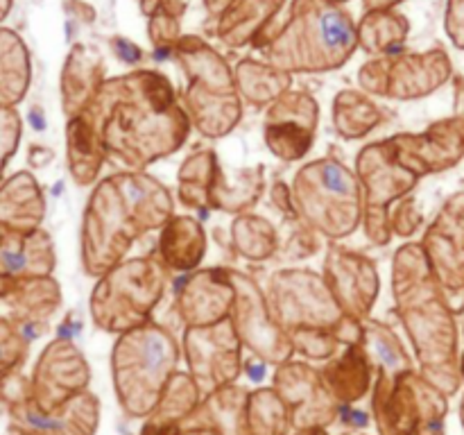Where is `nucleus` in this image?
Wrapping results in <instances>:
<instances>
[{
    "label": "nucleus",
    "mask_w": 464,
    "mask_h": 435,
    "mask_svg": "<svg viewBox=\"0 0 464 435\" xmlns=\"http://www.w3.org/2000/svg\"><path fill=\"white\" fill-rule=\"evenodd\" d=\"M188 3L190 0H140V12H143L145 16H152V14L161 7L166 9V12H170L172 16L181 18L186 14V9H188Z\"/></svg>",
    "instance_id": "nucleus-50"
},
{
    "label": "nucleus",
    "mask_w": 464,
    "mask_h": 435,
    "mask_svg": "<svg viewBox=\"0 0 464 435\" xmlns=\"http://www.w3.org/2000/svg\"><path fill=\"white\" fill-rule=\"evenodd\" d=\"M148 36L157 53H172L177 41L181 39V18L159 7L152 16H148Z\"/></svg>",
    "instance_id": "nucleus-45"
},
{
    "label": "nucleus",
    "mask_w": 464,
    "mask_h": 435,
    "mask_svg": "<svg viewBox=\"0 0 464 435\" xmlns=\"http://www.w3.org/2000/svg\"><path fill=\"white\" fill-rule=\"evenodd\" d=\"M266 297L272 317L285 334L297 329H334L343 344L362 340V320L344 315L322 272L281 267L272 272Z\"/></svg>",
    "instance_id": "nucleus-7"
},
{
    "label": "nucleus",
    "mask_w": 464,
    "mask_h": 435,
    "mask_svg": "<svg viewBox=\"0 0 464 435\" xmlns=\"http://www.w3.org/2000/svg\"><path fill=\"white\" fill-rule=\"evenodd\" d=\"M222 166L216 150H198L184 159L177 172L179 181V202L195 211L211 208V193Z\"/></svg>",
    "instance_id": "nucleus-34"
},
{
    "label": "nucleus",
    "mask_w": 464,
    "mask_h": 435,
    "mask_svg": "<svg viewBox=\"0 0 464 435\" xmlns=\"http://www.w3.org/2000/svg\"><path fill=\"white\" fill-rule=\"evenodd\" d=\"M263 36L254 45L290 75L338 71L358 50V23L334 0H293L284 25Z\"/></svg>",
    "instance_id": "nucleus-3"
},
{
    "label": "nucleus",
    "mask_w": 464,
    "mask_h": 435,
    "mask_svg": "<svg viewBox=\"0 0 464 435\" xmlns=\"http://www.w3.org/2000/svg\"><path fill=\"white\" fill-rule=\"evenodd\" d=\"M411 23L397 9H376L362 14L358 23V48L370 57L397 53L406 44Z\"/></svg>",
    "instance_id": "nucleus-36"
},
{
    "label": "nucleus",
    "mask_w": 464,
    "mask_h": 435,
    "mask_svg": "<svg viewBox=\"0 0 464 435\" xmlns=\"http://www.w3.org/2000/svg\"><path fill=\"white\" fill-rule=\"evenodd\" d=\"M45 218V195L36 177L18 170L0 181V227L9 231H34Z\"/></svg>",
    "instance_id": "nucleus-26"
},
{
    "label": "nucleus",
    "mask_w": 464,
    "mask_h": 435,
    "mask_svg": "<svg viewBox=\"0 0 464 435\" xmlns=\"http://www.w3.org/2000/svg\"><path fill=\"white\" fill-rule=\"evenodd\" d=\"M390 225H392V234L399 238H408L415 234L421 227V213L417 211L415 198L406 195V198L397 199L390 208Z\"/></svg>",
    "instance_id": "nucleus-47"
},
{
    "label": "nucleus",
    "mask_w": 464,
    "mask_h": 435,
    "mask_svg": "<svg viewBox=\"0 0 464 435\" xmlns=\"http://www.w3.org/2000/svg\"><path fill=\"white\" fill-rule=\"evenodd\" d=\"M334 3H338V5H344V3H349V0H334Z\"/></svg>",
    "instance_id": "nucleus-54"
},
{
    "label": "nucleus",
    "mask_w": 464,
    "mask_h": 435,
    "mask_svg": "<svg viewBox=\"0 0 464 435\" xmlns=\"http://www.w3.org/2000/svg\"><path fill=\"white\" fill-rule=\"evenodd\" d=\"M202 3H204V9H207L208 16L218 18L227 7H229L231 3H234V0H202Z\"/></svg>",
    "instance_id": "nucleus-52"
},
{
    "label": "nucleus",
    "mask_w": 464,
    "mask_h": 435,
    "mask_svg": "<svg viewBox=\"0 0 464 435\" xmlns=\"http://www.w3.org/2000/svg\"><path fill=\"white\" fill-rule=\"evenodd\" d=\"M266 190V166L256 163L249 168H238L234 175L220 170L211 193V208L231 216L249 213L263 198Z\"/></svg>",
    "instance_id": "nucleus-30"
},
{
    "label": "nucleus",
    "mask_w": 464,
    "mask_h": 435,
    "mask_svg": "<svg viewBox=\"0 0 464 435\" xmlns=\"http://www.w3.org/2000/svg\"><path fill=\"white\" fill-rule=\"evenodd\" d=\"M179 98L190 125L207 139H225L243 121V98L238 91L216 93L198 86H186Z\"/></svg>",
    "instance_id": "nucleus-25"
},
{
    "label": "nucleus",
    "mask_w": 464,
    "mask_h": 435,
    "mask_svg": "<svg viewBox=\"0 0 464 435\" xmlns=\"http://www.w3.org/2000/svg\"><path fill=\"white\" fill-rule=\"evenodd\" d=\"M240 347L243 343L231 317L211 326H186L184 353L199 390L211 394L236 381L240 374Z\"/></svg>",
    "instance_id": "nucleus-12"
},
{
    "label": "nucleus",
    "mask_w": 464,
    "mask_h": 435,
    "mask_svg": "<svg viewBox=\"0 0 464 435\" xmlns=\"http://www.w3.org/2000/svg\"><path fill=\"white\" fill-rule=\"evenodd\" d=\"M370 356L361 343L347 344L338 358L322 372L326 390L338 401H356L370 388Z\"/></svg>",
    "instance_id": "nucleus-33"
},
{
    "label": "nucleus",
    "mask_w": 464,
    "mask_h": 435,
    "mask_svg": "<svg viewBox=\"0 0 464 435\" xmlns=\"http://www.w3.org/2000/svg\"><path fill=\"white\" fill-rule=\"evenodd\" d=\"M236 91L243 98V102L252 104L256 109H266L275 102L279 95L290 91L293 75L281 68L272 66L270 62H258V59H240L234 68Z\"/></svg>",
    "instance_id": "nucleus-31"
},
{
    "label": "nucleus",
    "mask_w": 464,
    "mask_h": 435,
    "mask_svg": "<svg viewBox=\"0 0 464 435\" xmlns=\"http://www.w3.org/2000/svg\"><path fill=\"white\" fill-rule=\"evenodd\" d=\"M236 288V302L231 308V322L236 326L240 343L263 362L281 365L295 352L290 335L272 317L267 297L256 281L245 272L227 267Z\"/></svg>",
    "instance_id": "nucleus-11"
},
{
    "label": "nucleus",
    "mask_w": 464,
    "mask_h": 435,
    "mask_svg": "<svg viewBox=\"0 0 464 435\" xmlns=\"http://www.w3.org/2000/svg\"><path fill=\"white\" fill-rule=\"evenodd\" d=\"M245 417L252 435H285L293 412L276 390H258L247 399Z\"/></svg>",
    "instance_id": "nucleus-39"
},
{
    "label": "nucleus",
    "mask_w": 464,
    "mask_h": 435,
    "mask_svg": "<svg viewBox=\"0 0 464 435\" xmlns=\"http://www.w3.org/2000/svg\"><path fill=\"white\" fill-rule=\"evenodd\" d=\"M392 297L415 344L424 376L444 392L456 390V320L447 290L430 270L421 243H406L392 258Z\"/></svg>",
    "instance_id": "nucleus-2"
},
{
    "label": "nucleus",
    "mask_w": 464,
    "mask_h": 435,
    "mask_svg": "<svg viewBox=\"0 0 464 435\" xmlns=\"http://www.w3.org/2000/svg\"><path fill=\"white\" fill-rule=\"evenodd\" d=\"M104 80H107V63L98 50L84 44H75L68 50L59 77V95H62V111L66 121L80 116L93 102Z\"/></svg>",
    "instance_id": "nucleus-21"
},
{
    "label": "nucleus",
    "mask_w": 464,
    "mask_h": 435,
    "mask_svg": "<svg viewBox=\"0 0 464 435\" xmlns=\"http://www.w3.org/2000/svg\"><path fill=\"white\" fill-rule=\"evenodd\" d=\"M172 54L184 71L188 86L216 91V93H234L236 91L234 68L202 36L181 34Z\"/></svg>",
    "instance_id": "nucleus-24"
},
{
    "label": "nucleus",
    "mask_w": 464,
    "mask_h": 435,
    "mask_svg": "<svg viewBox=\"0 0 464 435\" xmlns=\"http://www.w3.org/2000/svg\"><path fill=\"white\" fill-rule=\"evenodd\" d=\"M0 229H3V227H0Z\"/></svg>",
    "instance_id": "nucleus-55"
},
{
    "label": "nucleus",
    "mask_w": 464,
    "mask_h": 435,
    "mask_svg": "<svg viewBox=\"0 0 464 435\" xmlns=\"http://www.w3.org/2000/svg\"><path fill=\"white\" fill-rule=\"evenodd\" d=\"M447 32L458 48H464V0H449Z\"/></svg>",
    "instance_id": "nucleus-48"
},
{
    "label": "nucleus",
    "mask_w": 464,
    "mask_h": 435,
    "mask_svg": "<svg viewBox=\"0 0 464 435\" xmlns=\"http://www.w3.org/2000/svg\"><path fill=\"white\" fill-rule=\"evenodd\" d=\"M127 208L134 216L140 231H159L172 216H175V199L168 186H163L157 177L145 170H122L113 175Z\"/></svg>",
    "instance_id": "nucleus-23"
},
{
    "label": "nucleus",
    "mask_w": 464,
    "mask_h": 435,
    "mask_svg": "<svg viewBox=\"0 0 464 435\" xmlns=\"http://www.w3.org/2000/svg\"><path fill=\"white\" fill-rule=\"evenodd\" d=\"M139 3H140V0H139Z\"/></svg>",
    "instance_id": "nucleus-56"
},
{
    "label": "nucleus",
    "mask_w": 464,
    "mask_h": 435,
    "mask_svg": "<svg viewBox=\"0 0 464 435\" xmlns=\"http://www.w3.org/2000/svg\"><path fill=\"white\" fill-rule=\"evenodd\" d=\"M356 175L362 186L365 213H362V231L376 247H385L392 240L390 208L397 199L406 198L417 188L421 177L403 166L394 154L390 139L367 143L356 154Z\"/></svg>",
    "instance_id": "nucleus-9"
},
{
    "label": "nucleus",
    "mask_w": 464,
    "mask_h": 435,
    "mask_svg": "<svg viewBox=\"0 0 464 435\" xmlns=\"http://www.w3.org/2000/svg\"><path fill=\"white\" fill-rule=\"evenodd\" d=\"M204 254H207V231L198 218L172 216L159 229L154 256L161 261L168 272L198 270Z\"/></svg>",
    "instance_id": "nucleus-27"
},
{
    "label": "nucleus",
    "mask_w": 464,
    "mask_h": 435,
    "mask_svg": "<svg viewBox=\"0 0 464 435\" xmlns=\"http://www.w3.org/2000/svg\"><path fill=\"white\" fill-rule=\"evenodd\" d=\"M179 358L175 335L150 320L118 335L113 344V379L118 399L131 417L154 411L159 397L172 379Z\"/></svg>",
    "instance_id": "nucleus-5"
},
{
    "label": "nucleus",
    "mask_w": 464,
    "mask_h": 435,
    "mask_svg": "<svg viewBox=\"0 0 464 435\" xmlns=\"http://www.w3.org/2000/svg\"><path fill=\"white\" fill-rule=\"evenodd\" d=\"M143 236L113 175L95 181L82 218V267L89 276H102L122 263Z\"/></svg>",
    "instance_id": "nucleus-8"
},
{
    "label": "nucleus",
    "mask_w": 464,
    "mask_h": 435,
    "mask_svg": "<svg viewBox=\"0 0 464 435\" xmlns=\"http://www.w3.org/2000/svg\"><path fill=\"white\" fill-rule=\"evenodd\" d=\"M14 417L36 435H91L98 421V401L80 392L53 411H41L30 399L14 408Z\"/></svg>",
    "instance_id": "nucleus-22"
},
{
    "label": "nucleus",
    "mask_w": 464,
    "mask_h": 435,
    "mask_svg": "<svg viewBox=\"0 0 464 435\" xmlns=\"http://www.w3.org/2000/svg\"><path fill=\"white\" fill-rule=\"evenodd\" d=\"M263 139L267 150L285 163L302 161L315 143V131L288 122H263Z\"/></svg>",
    "instance_id": "nucleus-42"
},
{
    "label": "nucleus",
    "mask_w": 464,
    "mask_h": 435,
    "mask_svg": "<svg viewBox=\"0 0 464 435\" xmlns=\"http://www.w3.org/2000/svg\"><path fill=\"white\" fill-rule=\"evenodd\" d=\"M403 0H362V12H376V9H394Z\"/></svg>",
    "instance_id": "nucleus-51"
},
{
    "label": "nucleus",
    "mask_w": 464,
    "mask_h": 435,
    "mask_svg": "<svg viewBox=\"0 0 464 435\" xmlns=\"http://www.w3.org/2000/svg\"><path fill=\"white\" fill-rule=\"evenodd\" d=\"M27 356L25 331L9 317H0V374L21 365Z\"/></svg>",
    "instance_id": "nucleus-44"
},
{
    "label": "nucleus",
    "mask_w": 464,
    "mask_h": 435,
    "mask_svg": "<svg viewBox=\"0 0 464 435\" xmlns=\"http://www.w3.org/2000/svg\"><path fill=\"white\" fill-rule=\"evenodd\" d=\"M421 249L447 293L464 290V193L449 198L440 208L421 238Z\"/></svg>",
    "instance_id": "nucleus-16"
},
{
    "label": "nucleus",
    "mask_w": 464,
    "mask_h": 435,
    "mask_svg": "<svg viewBox=\"0 0 464 435\" xmlns=\"http://www.w3.org/2000/svg\"><path fill=\"white\" fill-rule=\"evenodd\" d=\"M236 288L227 267L193 270L175 295V311L186 326H211L231 317Z\"/></svg>",
    "instance_id": "nucleus-17"
},
{
    "label": "nucleus",
    "mask_w": 464,
    "mask_h": 435,
    "mask_svg": "<svg viewBox=\"0 0 464 435\" xmlns=\"http://www.w3.org/2000/svg\"><path fill=\"white\" fill-rule=\"evenodd\" d=\"M334 127L344 140L365 139L383 122V109L367 93L353 89L340 91L334 98Z\"/></svg>",
    "instance_id": "nucleus-35"
},
{
    "label": "nucleus",
    "mask_w": 464,
    "mask_h": 435,
    "mask_svg": "<svg viewBox=\"0 0 464 435\" xmlns=\"http://www.w3.org/2000/svg\"><path fill=\"white\" fill-rule=\"evenodd\" d=\"M451 77V62L444 50L406 53L397 50L365 62L358 71V84L365 93L388 100H420L435 93Z\"/></svg>",
    "instance_id": "nucleus-10"
},
{
    "label": "nucleus",
    "mask_w": 464,
    "mask_h": 435,
    "mask_svg": "<svg viewBox=\"0 0 464 435\" xmlns=\"http://www.w3.org/2000/svg\"><path fill=\"white\" fill-rule=\"evenodd\" d=\"M57 266L53 236L45 229H0V281L34 279L53 275Z\"/></svg>",
    "instance_id": "nucleus-19"
},
{
    "label": "nucleus",
    "mask_w": 464,
    "mask_h": 435,
    "mask_svg": "<svg viewBox=\"0 0 464 435\" xmlns=\"http://www.w3.org/2000/svg\"><path fill=\"white\" fill-rule=\"evenodd\" d=\"M199 403V385L195 383L193 376L172 374L168 381L166 390L157 401V412H154V426H170L175 420H181L188 412H193Z\"/></svg>",
    "instance_id": "nucleus-40"
},
{
    "label": "nucleus",
    "mask_w": 464,
    "mask_h": 435,
    "mask_svg": "<svg viewBox=\"0 0 464 435\" xmlns=\"http://www.w3.org/2000/svg\"><path fill=\"white\" fill-rule=\"evenodd\" d=\"M272 204L284 213L285 218H297V211H295V199H293V188H290L285 181H276L272 186Z\"/></svg>",
    "instance_id": "nucleus-49"
},
{
    "label": "nucleus",
    "mask_w": 464,
    "mask_h": 435,
    "mask_svg": "<svg viewBox=\"0 0 464 435\" xmlns=\"http://www.w3.org/2000/svg\"><path fill=\"white\" fill-rule=\"evenodd\" d=\"M0 302L7 308V317L25 329H45L50 317L62 308V285L53 275L34 279L0 281Z\"/></svg>",
    "instance_id": "nucleus-20"
},
{
    "label": "nucleus",
    "mask_w": 464,
    "mask_h": 435,
    "mask_svg": "<svg viewBox=\"0 0 464 435\" xmlns=\"http://www.w3.org/2000/svg\"><path fill=\"white\" fill-rule=\"evenodd\" d=\"M23 121L16 107H5L0 104V181L5 179V168L9 159L16 154L18 143H21Z\"/></svg>",
    "instance_id": "nucleus-46"
},
{
    "label": "nucleus",
    "mask_w": 464,
    "mask_h": 435,
    "mask_svg": "<svg viewBox=\"0 0 464 435\" xmlns=\"http://www.w3.org/2000/svg\"><path fill=\"white\" fill-rule=\"evenodd\" d=\"M285 0H234L216 18V34L227 48H245L266 34L267 25L284 9Z\"/></svg>",
    "instance_id": "nucleus-28"
},
{
    "label": "nucleus",
    "mask_w": 464,
    "mask_h": 435,
    "mask_svg": "<svg viewBox=\"0 0 464 435\" xmlns=\"http://www.w3.org/2000/svg\"><path fill=\"white\" fill-rule=\"evenodd\" d=\"M109 161L98 131L84 113L66 121V163L77 186H95Z\"/></svg>",
    "instance_id": "nucleus-29"
},
{
    "label": "nucleus",
    "mask_w": 464,
    "mask_h": 435,
    "mask_svg": "<svg viewBox=\"0 0 464 435\" xmlns=\"http://www.w3.org/2000/svg\"><path fill=\"white\" fill-rule=\"evenodd\" d=\"M275 390L288 403L295 424L315 426L334 420V397L326 390L320 372L313 370L306 362H281L275 374Z\"/></svg>",
    "instance_id": "nucleus-18"
},
{
    "label": "nucleus",
    "mask_w": 464,
    "mask_h": 435,
    "mask_svg": "<svg viewBox=\"0 0 464 435\" xmlns=\"http://www.w3.org/2000/svg\"><path fill=\"white\" fill-rule=\"evenodd\" d=\"M12 7H14V0H0V25H3L5 18L9 16Z\"/></svg>",
    "instance_id": "nucleus-53"
},
{
    "label": "nucleus",
    "mask_w": 464,
    "mask_h": 435,
    "mask_svg": "<svg viewBox=\"0 0 464 435\" xmlns=\"http://www.w3.org/2000/svg\"><path fill=\"white\" fill-rule=\"evenodd\" d=\"M390 145L399 161L420 177L449 170L464 157V118H444L420 134H394Z\"/></svg>",
    "instance_id": "nucleus-14"
},
{
    "label": "nucleus",
    "mask_w": 464,
    "mask_h": 435,
    "mask_svg": "<svg viewBox=\"0 0 464 435\" xmlns=\"http://www.w3.org/2000/svg\"><path fill=\"white\" fill-rule=\"evenodd\" d=\"M82 113L98 131L109 161L122 170H148L175 154L193 130L172 82L152 68L107 77Z\"/></svg>",
    "instance_id": "nucleus-1"
},
{
    "label": "nucleus",
    "mask_w": 464,
    "mask_h": 435,
    "mask_svg": "<svg viewBox=\"0 0 464 435\" xmlns=\"http://www.w3.org/2000/svg\"><path fill=\"white\" fill-rule=\"evenodd\" d=\"M361 344L365 347L370 362H374L381 370L379 376L394 379L411 370V356L403 349L401 340L397 338L388 324L379 320H362V340Z\"/></svg>",
    "instance_id": "nucleus-38"
},
{
    "label": "nucleus",
    "mask_w": 464,
    "mask_h": 435,
    "mask_svg": "<svg viewBox=\"0 0 464 435\" xmlns=\"http://www.w3.org/2000/svg\"><path fill=\"white\" fill-rule=\"evenodd\" d=\"M32 82V57L25 41L0 25V104L16 107L25 100Z\"/></svg>",
    "instance_id": "nucleus-32"
},
{
    "label": "nucleus",
    "mask_w": 464,
    "mask_h": 435,
    "mask_svg": "<svg viewBox=\"0 0 464 435\" xmlns=\"http://www.w3.org/2000/svg\"><path fill=\"white\" fill-rule=\"evenodd\" d=\"M288 335L293 340L295 352L304 353V356L313 358V361L331 358L338 352L340 344H343L338 331L334 329H297Z\"/></svg>",
    "instance_id": "nucleus-43"
},
{
    "label": "nucleus",
    "mask_w": 464,
    "mask_h": 435,
    "mask_svg": "<svg viewBox=\"0 0 464 435\" xmlns=\"http://www.w3.org/2000/svg\"><path fill=\"white\" fill-rule=\"evenodd\" d=\"M324 279L344 315L367 320L381 295V275L374 258L331 240L324 256Z\"/></svg>",
    "instance_id": "nucleus-13"
},
{
    "label": "nucleus",
    "mask_w": 464,
    "mask_h": 435,
    "mask_svg": "<svg viewBox=\"0 0 464 435\" xmlns=\"http://www.w3.org/2000/svg\"><path fill=\"white\" fill-rule=\"evenodd\" d=\"M290 188L297 218L317 236L343 240L362 225L365 198L361 179L340 159L322 157L304 163Z\"/></svg>",
    "instance_id": "nucleus-4"
},
{
    "label": "nucleus",
    "mask_w": 464,
    "mask_h": 435,
    "mask_svg": "<svg viewBox=\"0 0 464 435\" xmlns=\"http://www.w3.org/2000/svg\"><path fill=\"white\" fill-rule=\"evenodd\" d=\"M89 383V365L75 343L57 338L44 349L34 367L32 401L41 411H53L71 397L80 394Z\"/></svg>",
    "instance_id": "nucleus-15"
},
{
    "label": "nucleus",
    "mask_w": 464,
    "mask_h": 435,
    "mask_svg": "<svg viewBox=\"0 0 464 435\" xmlns=\"http://www.w3.org/2000/svg\"><path fill=\"white\" fill-rule=\"evenodd\" d=\"M231 245L245 261L263 263L279 252V231L258 213H240L231 222Z\"/></svg>",
    "instance_id": "nucleus-37"
},
{
    "label": "nucleus",
    "mask_w": 464,
    "mask_h": 435,
    "mask_svg": "<svg viewBox=\"0 0 464 435\" xmlns=\"http://www.w3.org/2000/svg\"><path fill=\"white\" fill-rule=\"evenodd\" d=\"M263 122H288L317 131L320 125V104L308 91H285L284 95L266 107Z\"/></svg>",
    "instance_id": "nucleus-41"
},
{
    "label": "nucleus",
    "mask_w": 464,
    "mask_h": 435,
    "mask_svg": "<svg viewBox=\"0 0 464 435\" xmlns=\"http://www.w3.org/2000/svg\"><path fill=\"white\" fill-rule=\"evenodd\" d=\"M166 285L168 270L157 256L125 258L95 281L89 299L91 320L98 329L118 335L145 324L152 320Z\"/></svg>",
    "instance_id": "nucleus-6"
}]
</instances>
